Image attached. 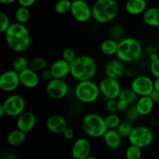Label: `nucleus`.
Segmentation results:
<instances>
[{"label":"nucleus","instance_id":"1a4fd4ad","mask_svg":"<svg viewBox=\"0 0 159 159\" xmlns=\"http://www.w3.org/2000/svg\"><path fill=\"white\" fill-rule=\"evenodd\" d=\"M100 93L103 96L106 100L117 99L120 95L122 88L118 80L110 78H104L99 85Z\"/></svg>","mask_w":159,"mask_h":159},{"label":"nucleus","instance_id":"c85d7f7f","mask_svg":"<svg viewBox=\"0 0 159 159\" xmlns=\"http://www.w3.org/2000/svg\"><path fill=\"white\" fill-rule=\"evenodd\" d=\"M30 61L27 60L24 56H18L13 60L12 64V69L14 71L20 73L21 71H24L26 68H29Z\"/></svg>","mask_w":159,"mask_h":159},{"label":"nucleus","instance_id":"864d4df0","mask_svg":"<svg viewBox=\"0 0 159 159\" xmlns=\"http://www.w3.org/2000/svg\"><path fill=\"white\" fill-rule=\"evenodd\" d=\"M157 52H158V54L159 55V42H158V48H157Z\"/></svg>","mask_w":159,"mask_h":159},{"label":"nucleus","instance_id":"4d7b16f0","mask_svg":"<svg viewBox=\"0 0 159 159\" xmlns=\"http://www.w3.org/2000/svg\"><path fill=\"white\" fill-rule=\"evenodd\" d=\"M152 1H154V0H152Z\"/></svg>","mask_w":159,"mask_h":159},{"label":"nucleus","instance_id":"b1692460","mask_svg":"<svg viewBox=\"0 0 159 159\" xmlns=\"http://www.w3.org/2000/svg\"><path fill=\"white\" fill-rule=\"evenodd\" d=\"M26 139V134L20 130L16 129L9 132L6 138V141L9 145L12 147H17L25 142Z\"/></svg>","mask_w":159,"mask_h":159},{"label":"nucleus","instance_id":"c03bdc74","mask_svg":"<svg viewBox=\"0 0 159 159\" xmlns=\"http://www.w3.org/2000/svg\"><path fill=\"white\" fill-rule=\"evenodd\" d=\"M149 96H150L151 99H152V101L155 102V104L158 103L159 102V92L154 89Z\"/></svg>","mask_w":159,"mask_h":159},{"label":"nucleus","instance_id":"f3484780","mask_svg":"<svg viewBox=\"0 0 159 159\" xmlns=\"http://www.w3.org/2000/svg\"><path fill=\"white\" fill-rule=\"evenodd\" d=\"M125 65L119 59H112L105 66L106 77L113 79H118L125 75Z\"/></svg>","mask_w":159,"mask_h":159},{"label":"nucleus","instance_id":"79ce46f5","mask_svg":"<svg viewBox=\"0 0 159 159\" xmlns=\"http://www.w3.org/2000/svg\"><path fill=\"white\" fill-rule=\"evenodd\" d=\"M129 107V105L124 100H121V99H117V110L118 112H123L126 111L127 110V108Z\"/></svg>","mask_w":159,"mask_h":159},{"label":"nucleus","instance_id":"aec40b11","mask_svg":"<svg viewBox=\"0 0 159 159\" xmlns=\"http://www.w3.org/2000/svg\"><path fill=\"white\" fill-rule=\"evenodd\" d=\"M102 139L107 147L110 150H118L122 145L123 138L116 130H107L102 137Z\"/></svg>","mask_w":159,"mask_h":159},{"label":"nucleus","instance_id":"6e6d98bb","mask_svg":"<svg viewBox=\"0 0 159 159\" xmlns=\"http://www.w3.org/2000/svg\"><path fill=\"white\" fill-rule=\"evenodd\" d=\"M158 8H159V5H158Z\"/></svg>","mask_w":159,"mask_h":159},{"label":"nucleus","instance_id":"c9c22d12","mask_svg":"<svg viewBox=\"0 0 159 159\" xmlns=\"http://www.w3.org/2000/svg\"><path fill=\"white\" fill-rule=\"evenodd\" d=\"M77 54L74 49L71 48H67L63 50L61 53V59L65 60L68 63L71 64L77 58Z\"/></svg>","mask_w":159,"mask_h":159},{"label":"nucleus","instance_id":"2eb2a0df","mask_svg":"<svg viewBox=\"0 0 159 159\" xmlns=\"http://www.w3.org/2000/svg\"><path fill=\"white\" fill-rule=\"evenodd\" d=\"M46 127L50 132L54 134H62L68 127V123L63 116L54 114L47 119Z\"/></svg>","mask_w":159,"mask_h":159},{"label":"nucleus","instance_id":"72a5a7b5","mask_svg":"<svg viewBox=\"0 0 159 159\" xmlns=\"http://www.w3.org/2000/svg\"><path fill=\"white\" fill-rule=\"evenodd\" d=\"M124 34H125V30H124V26L120 24L114 25L112 26L111 30H110V36H111L112 39L115 40H119L120 41L124 39Z\"/></svg>","mask_w":159,"mask_h":159},{"label":"nucleus","instance_id":"3c124183","mask_svg":"<svg viewBox=\"0 0 159 159\" xmlns=\"http://www.w3.org/2000/svg\"><path fill=\"white\" fill-rule=\"evenodd\" d=\"M151 124H152V126H154V127H155V126H158V122L156 119H152L151 120Z\"/></svg>","mask_w":159,"mask_h":159},{"label":"nucleus","instance_id":"ea45409f","mask_svg":"<svg viewBox=\"0 0 159 159\" xmlns=\"http://www.w3.org/2000/svg\"><path fill=\"white\" fill-rule=\"evenodd\" d=\"M62 136H63V138L65 139L68 140V141H71V140L74 139L75 136V133L74 130L72 128L68 127L65 129V131L63 132Z\"/></svg>","mask_w":159,"mask_h":159},{"label":"nucleus","instance_id":"393cba45","mask_svg":"<svg viewBox=\"0 0 159 159\" xmlns=\"http://www.w3.org/2000/svg\"><path fill=\"white\" fill-rule=\"evenodd\" d=\"M117 48L118 42L112 38L103 40L100 44L101 52L107 56L116 55Z\"/></svg>","mask_w":159,"mask_h":159},{"label":"nucleus","instance_id":"473e14b6","mask_svg":"<svg viewBox=\"0 0 159 159\" xmlns=\"http://www.w3.org/2000/svg\"><path fill=\"white\" fill-rule=\"evenodd\" d=\"M126 159H141L142 158V149L137 146L130 144L125 152Z\"/></svg>","mask_w":159,"mask_h":159},{"label":"nucleus","instance_id":"dca6fc26","mask_svg":"<svg viewBox=\"0 0 159 159\" xmlns=\"http://www.w3.org/2000/svg\"><path fill=\"white\" fill-rule=\"evenodd\" d=\"M37 123V118L35 115L30 111H24L17 117L16 129L27 134L34 130Z\"/></svg>","mask_w":159,"mask_h":159},{"label":"nucleus","instance_id":"49530a36","mask_svg":"<svg viewBox=\"0 0 159 159\" xmlns=\"http://www.w3.org/2000/svg\"><path fill=\"white\" fill-rule=\"evenodd\" d=\"M154 89L159 92V78H157L154 80Z\"/></svg>","mask_w":159,"mask_h":159},{"label":"nucleus","instance_id":"7c9ffc66","mask_svg":"<svg viewBox=\"0 0 159 159\" xmlns=\"http://www.w3.org/2000/svg\"><path fill=\"white\" fill-rule=\"evenodd\" d=\"M133 125H132V123L129 122L128 120H124L121 121L120 124L119 125V127H117L116 130L118 131L119 134L120 135L122 138H127L130 137V134H131L132 130L134 129Z\"/></svg>","mask_w":159,"mask_h":159},{"label":"nucleus","instance_id":"4c0bfd02","mask_svg":"<svg viewBox=\"0 0 159 159\" xmlns=\"http://www.w3.org/2000/svg\"><path fill=\"white\" fill-rule=\"evenodd\" d=\"M106 109L109 113H117V99H110L106 102Z\"/></svg>","mask_w":159,"mask_h":159},{"label":"nucleus","instance_id":"423d86ee","mask_svg":"<svg viewBox=\"0 0 159 159\" xmlns=\"http://www.w3.org/2000/svg\"><path fill=\"white\" fill-rule=\"evenodd\" d=\"M99 85L93 80L79 82L75 88V98L82 103H93L100 96Z\"/></svg>","mask_w":159,"mask_h":159},{"label":"nucleus","instance_id":"de8ad7c7","mask_svg":"<svg viewBox=\"0 0 159 159\" xmlns=\"http://www.w3.org/2000/svg\"><path fill=\"white\" fill-rule=\"evenodd\" d=\"M16 1L17 2V0H0V2L3 5H10Z\"/></svg>","mask_w":159,"mask_h":159},{"label":"nucleus","instance_id":"f704fd0d","mask_svg":"<svg viewBox=\"0 0 159 159\" xmlns=\"http://www.w3.org/2000/svg\"><path fill=\"white\" fill-rule=\"evenodd\" d=\"M126 118H127V120H128L129 122L134 123L136 122L138 119L140 118V114L139 113L137 110L136 107L135 105H131L129 106V107L127 108V110H126Z\"/></svg>","mask_w":159,"mask_h":159},{"label":"nucleus","instance_id":"f8f14e48","mask_svg":"<svg viewBox=\"0 0 159 159\" xmlns=\"http://www.w3.org/2000/svg\"><path fill=\"white\" fill-rule=\"evenodd\" d=\"M130 89L140 97L149 96L154 90V80L149 76L138 75L132 80Z\"/></svg>","mask_w":159,"mask_h":159},{"label":"nucleus","instance_id":"c756f323","mask_svg":"<svg viewBox=\"0 0 159 159\" xmlns=\"http://www.w3.org/2000/svg\"><path fill=\"white\" fill-rule=\"evenodd\" d=\"M104 119L108 130H116L122 121L117 113H109Z\"/></svg>","mask_w":159,"mask_h":159},{"label":"nucleus","instance_id":"5fc2aeb1","mask_svg":"<svg viewBox=\"0 0 159 159\" xmlns=\"http://www.w3.org/2000/svg\"><path fill=\"white\" fill-rule=\"evenodd\" d=\"M141 159H146V158H141Z\"/></svg>","mask_w":159,"mask_h":159},{"label":"nucleus","instance_id":"bb28decb","mask_svg":"<svg viewBox=\"0 0 159 159\" xmlns=\"http://www.w3.org/2000/svg\"><path fill=\"white\" fill-rule=\"evenodd\" d=\"M31 13L29 8L19 6L15 12V19L16 23L25 24L30 20Z\"/></svg>","mask_w":159,"mask_h":159},{"label":"nucleus","instance_id":"f03ea898","mask_svg":"<svg viewBox=\"0 0 159 159\" xmlns=\"http://www.w3.org/2000/svg\"><path fill=\"white\" fill-rule=\"evenodd\" d=\"M70 66V75L78 82L93 80L97 72L96 61L89 55L78 56Z\"/></svg>","mask_w":159,"mask_h":159},{"label":"nucleus","instance_id":"e433bc0d","mask_svg":"<svg viewBox=\"0 0 159 159\" xmlns=\"http://www.w3.org/2000/svg\"><path fill=\"white\" fill-rule=\"evenodd\" d=\"M11 24L12 23H10V20L7 14L4 12H0V32L2 34H5Z\"/></svg>","mask_w":159,"mask_h":159},{"label":"nucleus","instance_id":"a18cd8bd","mask_svg":"<svg viewBox=\"0 0 159 159\" xmlns=\"http://www.w3.org/2000/svg\"><path fill=\"white\" fill-rule=\"evenodd\" d=\"M159 57V55L158 52H154L152 53V54H149V59H150L151 61H154L157 60Z\"/></svg>","mask_w":159,"mask_h":159},{"label":"nucleus","instance_id":"ddd939ff","mask_svg":"<svg viewBox=\"0 0 159 159\" xmlns=\"http://www.w3.org/2000/svg\"><path fill=\"white\" fill-rule=\"evenodd\" d=\"M20 85V74L13 69L4 71L0 76V89L5 93L16 91Z\"/></svg>","mask_w":159,"mask_h":159},{"label":"nucleus","instance_id":"7ed1b4c3","mask_svg":"<svg viewBox=\"0 0 159 159\" xmlns=\"http://www.w3.org/2000/svg\"><path fill=\"white\" fill-rule=\"evenodd\" d=\"M143 48L139 40L133 37H124L118 41L116 57L125 63H134L141 58Z\"/></svg>","mask_w":159,"mask_h":159},{"label":"nucleus","instance_id":"412c9836","mask_svg":"<svg viewBox=\"0 0 159 159\" xmlns=\"http://www.w3.org/2000/svg\"><path fill=\"white\" fill-rule=\"evenodd\" d=\"M134 105L140 116H146L151 114L153 111L155 102L152 101L150 96H141L138 98Z\"/></svg>","mask_w":159,"mask_h":159},{"label":"nucleus","instance_id":"37998d69","mask_svg":"<svg viewBox=\"0 0 159 159\" xmlns=\"http://www.w3.org/2000/svg\"><path fill=\"white\" fill-rule=\"evenodd\" d=\"M36 2H37V0H17V2L19 3L20 6L26 8L32 6Z\"/></svg>","mask_w":159,"mask_h":159},{"label":"nucleus","instance_id":"2f4dec72","mask_svg":"<svg viewBox=\"0 0 159 159\" xmlns=\"http://www.w3.org/2000/svg\"><path fill=\"white\" fill-rule=\"evenodd\" d=\"M71 3L72 1L71 0H58L54 5V10L57 13L61 15L67 13L71 11Z\"/></svg>","mask_w":159,"mask_h":159},{"label":"nucleus","instance_id":"603ef678","mask_svg":"<svg viewBox=\"0 0 159 159\" xmlns=\"http://www.w3.org/2000/svg\"><path fill=\"white\" fill-rule=\"evenodd\" d=\"M85 159H97V158H95V157H93V156H89V157H88V158H86Z\"/></svg>","mask_w":159,"mask_h":159},{"label":"nucleus","instance_id":"20e7f679","mask_svg":"<svg viewBox=\"0 0 159 159\" xmlns=\"http://www.w3.org/2000/svg\"><path fill=\"white\" fill-rule=\"evenodd\" d=\"M93 18L99 23L113 21L119 12V6L116 0H96L92 7Z\"/></svg>","mask_w":159,"mask_h":159},{"label":"nucleus","instance_id":"8fccbe9b","mask_svg":"<svg viewBox=\"0 0 159 159\" xmlns=\"http://www.w3.org/2000/svg\"><path fill=\"white\" fill-rule=\"evenodd\" d=\"M4 159H16V157H15V155H13V154L7 153V154H6V155H5Z\"/></svg>","mask_w":159,"mask_h":159},{"label":"nucleus","instance_id":"cd10ccee","mask_svg":"<svg viewBox=\"0 0 159 159\" xmlns=\"http://www.w3.org/2000/svg\"><path fill=\"white\" fill-rule=\"evenodd\" d=\"M119 99L125 101L129 106H131L136 103L137 100L138 99V96L130 88L124 89L121 91Z\"/></svg>","mask_w":159,"mask_h":159},{"label":"nucleus","instance_id":"6ab92c4d","mask_svg":"<svg viewBox=\"0 0 159 159\" xmlns=\"http://www.w3.org/2000/svg\"><path fill=\"white\" fill-rule=\"evenodd\" d=\"M19 74L20 83L24 87L27 89H35L38 86L40 83V76L37 72L28 68Z\"/></svg>","mask_w":159,"mask_h":159},{"label":"nucleus","instance_id":"f257e3e1","mask_svg":"<svg viewBox=\"0 0 159 159\" xmlns=\"http://www.w3.org/2000/svg\"><path fill=\"white\" fill-rule=\"evenodd\" d=\"M5 38L8 47L17 53L27 51L31 45V36L25 24L13 23L5 33Z\"/></svg>","mask_w":159,"mask_h":159},{"label":"nucleus","instance_id":"a19ab883","mask_svg":"<svg viewBox=\"0 0 159 159\" xmlns=\"http://www.w3.org/2000/svg\"><path fill=\"white\" fill-rule=\"evenodd\" d=\"M40 77H41L42 79H43L44 81H47L48 82L49 81H51V79H53L51 71H50V69H48V68L40 72Z\"/></svg>","mask_w":159,"mask_h":159},{"label":"nucleus","instance_id":"5701e85b","mask_svg":"<svg viewBox=\"0 0 159 159\" xmlns=\"http://www.w3.org/2000/svg\"><path fill=\"white\" fill-rule=\"evenodd\" d=\"M144 22L152 27H159V8L152 7L147 9L143 14Z\"/></svg>","mask_w":159,"mask_h":159},{"label":"nucleus","instance_id":"a878e982","mask_svg":"<svg viewBox=\"0 0 159 159\" xmlns=\"http://www.w3.org/2000/svg\"><path fill=\"white\" fill-rule=\"evenodd\" d=\"M29 68L36 72H41L48 68V62L42 57H35L30 61Z\"/></svg>","mask_w":159,"mask_h":159},{"label":"nucleus","instance_id":"0eeeda50","mask_svg":"<svg viewBox=\"0 0 159 159\" xmlns=\"http://www.w3.org/2000/svg\"><path fill=\"white\" fill-rule=\"evenodd\" d=\"M128 141L130 144L137 146L141 149L146 148L153 142L154 133L147 126H137L134 127L128 138Z\"/></svg>","mask_w":159,"mask_h":159},{"label":"nucleus","instance_id":"58836bf2","mask_svg":"<svg viewBox=\"0 0 159 159\" xmlns=\"http://www.w3.org/2000/svg\"><path fill=\"white\" fill-rule=\"evenodd\" d=\"M150 72L155 79L159 78V57L154 61H151L149 65Z\"/></svg>","mask_w":159,"mask_h":159},{"label":"nucleus","instance_id":"9d476101","mask_svg":"<svg viewBox=\"0 0 159 159\" xmlns=\"http://www.w3.org/2000/svg\"><path fill=\"white\" fill-rule=\"evenodd\" d=\"M70 12L79 23H86L93 17L92 8L85 0H73Z\"/></svg>","mask_w":159,"mask_h":159},{"label":"nucleus","instance_id":"9b49d317","mask_svg":"<svg viewBox=\"0 0 159 159\" xmlns=\"http://www.w3.org/2000/svg\"><path fill=\"white\" fill-rule=\"evenodd\" d=\"M46 93L50 98L53 99H62L68 96L69 86L64 79H53L48 82Z\"/></svg>","mask_w":159,"mask_h":159},{"label":"nucleus","instance_id":"09e8293b","mask_svg":"<svg viewBox=\"0 0 159 159\" xmlns=\"http://www.w3.org/2000/svg\"><path fill=\"white\" fill-rule=\"evenodd\" d=\"M6 114V110H5V108L4 107H3L2 103L0 104V116L1 117H2V116H4Z\"/></svg>","mask_w":159,"mask_h":159},{"label":"nucleus","instance_id":"4be33fe9","mask_svg":"<svg viewBox=\"0 0 159 159\" xmlns=\"http://www.w3.org/2000/svg\"><path fill=\"white\" fill-rule=\"evenodd\" d=\"M146 0H127L125 5V9L128 14L131 16H138L144 14L147 10Z\"/></svg>","mask_w":159,"mask_h":159},{"label":"nucleus","instance_id":"a211bd4d","mask_svg":"<svg viewBox=\"0 0 159 159\" xmlns=\"http://www.w3.org/2000/svg\"><path fill=\"white\" fill-rule=\"evenodd\" d=\"M53 79H64L71 73L70 64L63 59H58L52 63L49 68Z\"/></svg>","mask_w":159,"mask_h":159},{"label":"nucleus","instance_id":"39448f33","mask_svg":"<svg viewBox=\"0 0 159 159\" xmlns=\"http://www.w3.org/2000/svg\"><path fill=\"white\" fill-rule=\"evenodd\" d=\"M82 127L87 136L92 138H102L107 131L105 119L97 113H88L82 120Z\"/></svg>","mask_w":159,"mask_h":159},{"label":"nucleus","instance_id":"4468645a","mask_svg":"<svg viewBox=\"0 0 159 159\" xmlns=\"http://www.w3.org/2000/svg\"><path fill=\"white\" fill-rule=\"evenodd\" d=\"M91 144L87 138H80L75 140L71 147L73 159H85L90 156Z\"/></svg>","mask_w":159,"mask_h":159},{"label":"nucleus","instance_id":"6e6552de","mask_svg":"<svg viewBox=\"0 0 159 159\" xmlns=\"http://www.w3.org/2000/svg\"><path fill=\"white\" fill-rule=\"evenodd\" d=\"M2 105L7 116L11 117H18L25 111L26 99L20 94H12L5 99Z\"/></svg>","mask_w":159,"mask_h":159}]
</instances>
